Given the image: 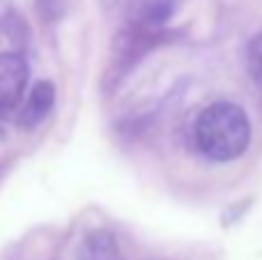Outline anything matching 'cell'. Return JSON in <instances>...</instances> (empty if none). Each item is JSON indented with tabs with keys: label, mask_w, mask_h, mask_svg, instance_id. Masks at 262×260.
<instances>
[{
	"label": "cell",
	"mask_w": 262,
	"mask_h": 260,
	"mask_svg": "<svg viewBox=\"0 0 262 260\" xmlns=\"http://www.w3.org/2000/svg\"><path fill=\"white\" fill-rule=\"evenodd\" d=\"M78 260H120L115 237L108 230H92L78 249Z\"/></svg>",
	"instance_id": "5b68a950"
},
{
	"label": "cell",
	"mask_w": 262,
	"mask_h": 260,
	"mask_svg": "<svg viewBox=\"0 0 262 260\" xmlns=\"http://www.w3.org/2000/svg\"><path fill=\"white\" fill-rule=\"evenodd\" d=\"M127 14L131 30L152 32L172 14V0H129Z\"/></svg>",
	"instance_id": "3957f363"
},
{
	"label": "cell",
	"mask_w": 262,
	"mask_h": 260,
	"mask_svg": "<svg viewBox=\"0 0 262 260\" xmlns=\"http://www.w3.org/2000/svg\"><path fill=\"white\" fill-rule=\"evenodd\" d=\"M246 67L258 88H262V32L253 37L246 46Z\"/></svg>",
	"instance_id": "8992f818"
},
{
	"label": "cell",
	"mask_w": 262,
	"mask_h": 260,
	"mask_svg": "<svg viewBox=\"0 0 262 260\" xmlns=\"http://www.w3.org/2000/svg\"><path fill=\"white\" fill-rule=\"evenodd\" d=\"M28 85V64L18 53H0V109H16Z\"/></svg>",
	"instance_id": "7a4b0ae2"
},
{
	"label": "cell",
	"mask_w": 262,
	"mask_h": 260,
	"mask_svg": "<svg viewBox=\"0 0 262 260\" xmlns=\"http://www.w3.org/2000/svg\"><path fill=\"white\" fill-rule=\"evenodd\" d=\"M195 145L212 161H235L251 143V122L244 109L230 101L207 106L195 120Z\"/></svg>",
	"instance_id": "6da1fadb"
},
{
	"label": "cell",
	"mask_w": 262,
	"mask_h": 260,
	"mask_svg": "<svg viewBox=\"0 0 262 260\" xmlns=\"http://www.w3.org/2000/svg\"><path fill=\"white\" fill-rule=\"evenodd\" d=\"M53 101H55L53 83L39 81L35 88H32L30 99H28V104L23 106V111H21V124L28 129L37 127V124L49 115V111L53 109Z\"/></svg>",
	"instance_id": "277c9868"
}]
</instances>
